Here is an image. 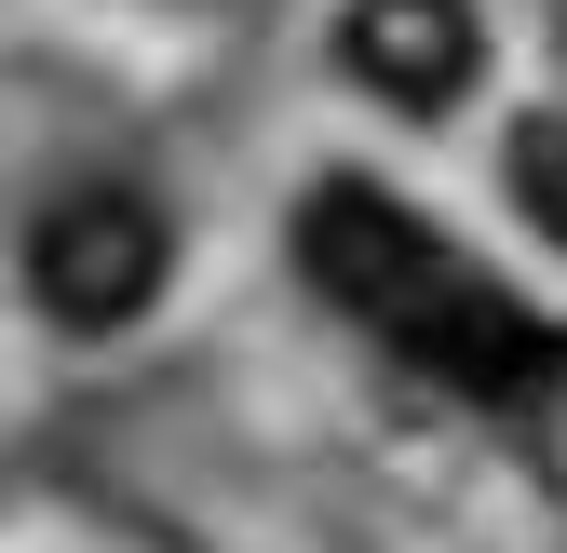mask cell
Here are the masks:
<instances>
[{"label": "cell", "mask_w": 567, "mask_h": 553, "mask_svg": "<svg viewBox=\"0 0 567 553\" xmlns=\"http://www.w3.org/2000/svg\"><path fill=\"white\" fill-rule=\"evenodd\" d=\"M298 270H311L351 324H379L405 365H433L446 392H473V405H540V392H567V324H540L514 284H486L433 217H405V202L365 189V176H324L298 202Z\"/></svg>", "instance_id": "obj_1"}, {"label": "cell", "mask_w": 567, "mask_h": 553, "mask_svg": "<svg viewBox=\"0 0 567 553\" xmlns=\"http://www.w3.org/2000/svg\"><path fill=\"white\" fill-rule=\"evenodd\" d=\"M163 270H176V243H163V217L135 189H82V202H54V217L28 230V298L54 324H82V337L135 324L163 298Z\"/></svg>", "instance_id": "obj_2"}, {"label": "cell", "mask_w": 567, "mask_h": 553, "mask_svg": "<svg viewBox=\"0 0 567 553\" xmlns=\"http://www.w3.org/2000/svg\"><path fill=\"white\" fill-rule=\"evenodd\" d=\"M338 67L379 108H419V122H433V108L473 95L486 28H473V0H351V14H338Z\"/></svg>", "instance_id": "obj_3"}, {"label": "cell", "mask_w": 567, "mask_h": 553, "mask_svg": "<svg viewBox=\"0 0 567 553\" xmlns=\"http://www.w3.org/2000/svg\"><path fill=\"white\" fill-rule=\"evenodd\" d=\"M501 176H514V202H527V230H540V243H567V122H514Z\"/></svg>", "instance_id": "obj_4"}]
</instances>
